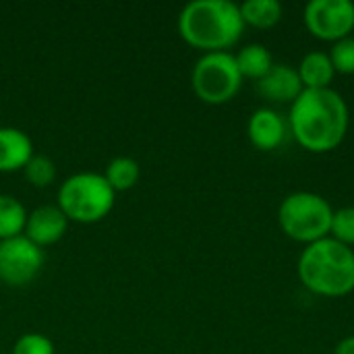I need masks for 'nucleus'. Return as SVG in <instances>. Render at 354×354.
<instances>
[{"label":"nucleus","instance_id":"nucleus-11","mask_svg":"<svg viewBox=\"0 0 354 354\" xmlns=\"http://www.w3.org/2000/svg\"><path fill=\"white\" fill-rule=\"evenodd\" d=\"M66 224L68 218L62 214L58 205H39L31 214H27L23 234L29 241H33L37 247H46L64 236Z\"/></svg>","mask_w":354,"mask_h":354},{"label":"nucleus","instance_id":"nucleus-22","mask_svg":"<svg viewBox=\"0 0 354 354\" xmlns=\"http://www.w3.org/2000/svg\"><path fill=\"white\" fill-rule=\"evenodd\" d=\"M334 354H354V334L353 336L342 338V340L336 344V351H334Z\"/></svg>","mask_w":354,"mask_h":354},{"label":"nucleus","instance_id":"nucleus-10","mask_svg":"<svg viewBox=\"0 0 354 354\" xmlns=\"http://www.w3.org/2000/svg\"><path fill=\"white\" fill-rule=\"evenodd\" d=\"M257 93L274 104H292L301 93H303V83L295 66L284 64V62H274L270 73L255 81Z\"/></svg>","mask_w":354,"mask_h":354},{"label":"nucleus","instance_id":"nucleus-7","mask_svg":"<svg viewBox=\"0 0 354 354\" xmlns=\"http://www.w3.org/2000/svg\"><path fill=\"white\" fill-rule=\"evenodd\" d=\"M309 33L324 41H340L354 31V2L311 0L303 12Z\"/></svg>","mask_w":354,"mask_h":354},{"label":"nucleus","instance_id":"nucleus-12","mask_svg":"<svg viewBox=\"0 0 354 354\" xmlns=\"http://www.w3.org/2000/svg\"><path fill=\"white\" fill-rule=\"evenodd\" d=\"M33 156V141L15 127H0V172L25 168Z\"/></svg>","mask_w":354,"mask_h":354},{"label":"nucleus","instance_id":"nucleus-18","mask_svg":"<svg viewBox=\"0 0 354 354\" xmlns=\"http://www.w3.org/2000/svg\"><path fill=\"white\" fill-rule=\"evenodd\" d=\"M23 172H25V178L33 187H48L56 178V166H54V162L48 156H37V153L31 156V160L25 164Z\"/></svg>","mask_w":354,"mask_h":354},{"label":"nucleus","instance_id":"nucleus-5","mask_svg":"<svg viewBox=\"0 0 354 354\" xmlns=\"http://www.w3.org/2000/svg\"><path fill=\"white\" fill-rule=\"evenodd\" d=\"M114 189L104 174L79 172L68 176L58 189V207L68 220L91 224L102 220L114 207Z\"/></svg>","mask_w":354,"mask_h":354},{"label":"nucleus","instance_id":"nucleus-17","mask_svg":"<svg viewBox=\"0 0 354 354\" xmlns=\"http://www.w3.org/2000/svg\"><path fill=\"white\" fill-rule=\"evenodd\" d=\"M104 178L108 180V185L116 191H127L131 187H135V183L139 180V164L133 158H114L108 168Z\"/></svg>","mask_w":354,"mask_h":354},{"label":"nucleus","instance_id":"nucleus-14","mask_svg":"<svg viewBox=\"0 0 354 354\" xmlns=\"http://www.w3.org/2000/svg\"><path fill=\"white\" fill-rule=\"evenodd\" d=\"M234 60H236V66H239L243 79H253V81H259L261 77H266L270 73V68L274 66L272 52L263 44L243 46L239 50V54H234Z\"/></svg>","mask_w":354,"mask_h":354},{"label":"nucleus","instance_id":"nucleus-4","mask_svg":"<svg viewBox=\"0 0 354 354\" xmlns=\"http://www.w3.org/2000/svg\"><path fill=\"white\" fill-rule=\"evenodd\" d=\"M334 209L326 197L311 191H297L282 199L278 224L282 232L297 243H317L330 236Z\"/></svg>","mask_w":354,"mask_h":354},{"label":"nucleus","instance_id":"nucleus-8","mask_svg":"<svg viewBox=\"0 0 354 354\" xmlns=\"http://www.w3.org/2000/svg\"><path fill=\"white\" fill-rule=\"evenodd\" d=\"M44 266V251L25 234L0 241V280L8 286L29 284Z\"/></svg>","mask_w":354,"mask_h":354},{"label":"nucleus","instance_id":"nucleus-20","mask_svg":"<svg viewBox=\"0 0 354 354\" xmlns=\"http://www.w3.org/2000/svg\"><path fill=\"white\" fill-rule=\"evenodd\" d=\"M330 60L334 64V71L340 75H354V37L348 35L336 44H332Z\"/></svg>","mask_w":354,"mask_h":354},{"label":"nucleus","instance_id":"nucleus-13","mask_svg":"<svg viewBox=\"0 0 354 354\" xmlns=\"http://www.w3.org/2000/svg\"><path fill=\"white\" fill-rule=\"evenodd\" d=\"M297 73L305 89H328L332 87V81L336 77L330 54L322 50H313L305 54L301 64L297 66Z\"/></svg>","mask_w":354,"mask_h":354},{"label":"nucleus","instance_id":"nucleus-1","mask_svg":"<svg viewBox=\"0 0 354 354\" xmlns=\"http://www.w3.org/2000/svg\"><path fill=\"white\" fill-rule=\"evenodd\" d=\"M348 104L332 87L303 89L290 104L288 129L295 141L311 153L336 149L348 133Z\"/></svg>","mask_w":354,"mask_h":354},{"label":"nucleus","instance_id":"nucleus-3","mask_svg":"<svg viewBox=\"0 0 354 354\" xmlns=\"http://www.w3.org/2000/svg\"><path fill=\"white\" fill-rule=\"evenodd\" d=\"M301 284L319 297L340 299L354 290V251L332 236L303 249L297 263Z\"/></svg>","mask_w":354,"mask_h":354},{"label":"nucleus","instance_id":"nucleus-6","mask_svg":"<svg viewBox=\"0 0 354 354\" xmlns=\"http://www.w3.org/2000/svg\"><path fill=\"white\" fill-rule=\"evenodd\" d=\"M243 85V75L230 52H205L193 66L191 87L195 95L212 106L230 102Z\"/></svg>","mask_w":354,"mask_h":354},{"label":"nucleus","instance_id":"nucleus-15","mask_svg":"<svg viewBox=\"0 0 354 354\" xmlns=\"http://www.w3.org/2000/svg\"><path fill=\"white\" fill-rule=\"evenodd\" d=\"M241 6V15L245 25L257 29H270L280 23L284 8L278 0H247Z\"/></svg>","mask_w":354,"mask_h":354},{"label":"nucleus","instance_id":"nucleus-19","mask_svg":"<svg viewBox=\"0 0 354 354\" xmlns=\"http://www.w3.org/2000/svg\"><path fill=\"white\" fill-rule=\"evenodd\" d=\"M330 236L346 247H354V207H340L334 209Z\"/></svg>","mask_w":354,"mask_h":354},{"label":"nucleus","instance_id":"nucleus-21","mask_svg":"<svg viewBox=\"0 0 354 354\" xmlns=\"http://www.w3.org/2000/svg\"><path fill=\"white\" fill-rule=\"evenodd\" d=\"M10 354H54V344L48 336L29 332L15 342Z\"/></svg>","mask_w":354,"mask_h":354},{"label":"nucleus","instance_id":"nucleus-16","mask_svg":"<svg viewBox=\"0 0 354 354\" xmlns=\"http://www.w3.org/2000/svg\"><path fill=\"white\" fill-rule=\"evenodd\" d=\"M27 212L23 203L10 195H0V241L23 234Z\"/></svg>","mask_w":354,"mask_h":354},{"label":"nucleus","instance_id":"nucleus-2","mask_svg":"<svg viewBox=\"0 0 354 354\" xmlns=\"http://www.w3.org/2000/svg\"><path fill=\"white\" fill-rule=\"evenodd\" d=\"M178 31L193 48L226 52L241 39L245 21L230 0H193L178 15Z\"/></svg>","mask_w":354,"mask_h":354},{"label":"nucleus","instance_id":"nucleus-9","mask_svg":"<svg viewBox=\"0 0 354 354\" xmlns=\"http://www.w3.org/2000/svg\"><path fill=\"white\" fill-rule=\"evenodd\" d=\"M290 129L288 122L284 120V116L272 108H257L249 122H247V135L253 147L261 149V151H274L278 149L286 137H288Z\"/></svg>","mask_w":354,"mask_h":354}]
</instances>
